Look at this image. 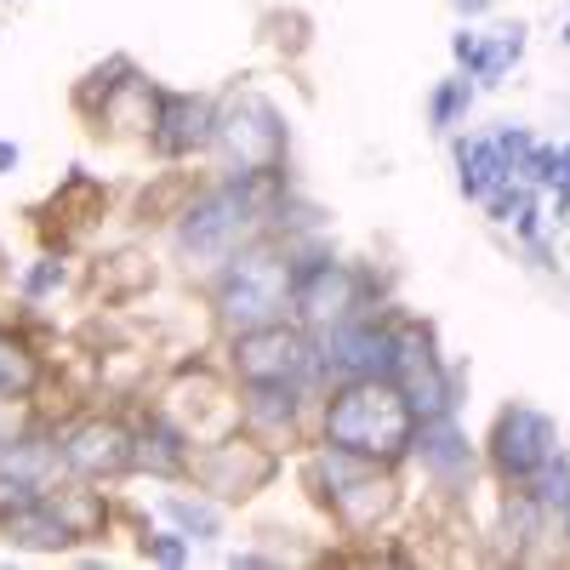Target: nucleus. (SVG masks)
Here are the masks:
<instances>
[{
  "instance_id": "6ab92c4d",
  "label": "nucleus",
  "mask_w": 570,
  "mask_h": 570,
  "mask_svg": "<svg viewBox=\"0 0 570 570\" xmlns=\"http://www.w3.org/2000/svg\"><path fill=\"white\" fill-rule=\"evenodd\" d=\"M480 40H485L480 29H456V35H451V58H456V69H462V75L473 69V58H480Z\"/></svg>"
},
{
  "instance_id": "9b49d317",
  "label": "nucleus",
  "mask_w": 570,
  "mask_h": 570,
  "mask_svg": "<svg viewBox=\"0 0 570 570\" xmlns=\"http://www.w3.org/2000/svg\"><path fill=\"white\" fill-rule=\"evenodd\" d=\"M308 394H314L308 383H240V428L279 451L285 440L303 434Z\"/></svg>"
},
{
  "instance_id": "b1692460",
  "label": "nucleus",
  "mask_w": 570,
  "mask_h": 570,
  "mask_svg": "<svg viewBox=\"0 0 570 570\" xmlns=\"http://www.w3.org/2000/svg\"><path fill=\"white\" fill-rule=\"evenodd\" d=\"M559 46H570V18H564V29H559Z\"/></svg>"
},
{
  "instance_id": "39448f33",
  "label": "nucleus",
  "mask_w": 570,
  "mask_h": 570,
  "mask_svg": "<svg viewBox=\"0 0 570 570\" xmlns=\"http://www.w3.org/2000/svg\"><path fill=\"white\" fill-rule=\"evenodd\" d=\"M354 308H371V274L365 268L331 257V252H292V320L303 331H325V325L348 320Z\"/></svg>"
},
{
  "instance_id": "f257e3e1",
  "label": "nucleus",
  "mask_w": 570,
  "mask_h": 570,
  "mask_svg": "<svg viewBox=\"0 0 570 570\" xmlns=\"http://www.w3.org/2000/svg\"><path fill=\"white\" fill-rule=\"evenodd\" d=\"M411 434H416V411L394 376H354V383L331 389L320 405V440L371 462H400L411 451Z\"/></svg>"
},
{
  "instance_id": "f3484780",
  "label": "nucleus",
  "mask_w": 570,
  "mask_h": 570,
  "mask_svg": "<svg viewBox=\"0 0 570 570\" xmlns=\"http://www.w3.org/2000/svg\"><path fill=\"white\" fill-rule=\"evenodd\" d=\"M69 285V268L58 263V257H40L35 268H29V279H23V297L35 303V297H52V292H63Z\"/></svg>"
},
{
  "instance_id": "423d86ee",
  "label": "nucleus",
  "mask_w": 570,
  "mask_h": 570,
  "mask_svg": "<svg viewBox=\"0 0 570 570\" xmlns=\"http://www.w3.org/2000/svg\"><path fill=\"white\" fill-rule=\"evenodd\" d=\"M274 473H279V451L263 445L257 434H246V428L200 440L195 456H188V480H195L212 502H246V497L274 485Z\"/></svg>"
},
{
  "instance_id": "4468645a",
  "label": "nucleus",
  "mask_w": 570,
  "mask_h": 570,
  "mask_svg": "<svg viewBox=\"0 0 570 570\" xmlns=\"http://www.w3.org/2000/svg\"><path fill=\"white\" fill-rule=\"evenodd\" d=\"M40 376H46V365L29 348V337L0 325V400H29L40 389Z\"/></svg>"
},
{
  "instance_id": "ddd939ff",
  "label": "nucleus",
  "mask_w": 570,
  "mask_h": 570,
  "mask_svg": "<svg viewBox=\"0 0 570 570\" xmlns=\"http://www.w3.org/2000/svg\"><path fill=\"white\" fill-rule=\"evenodd\" d=\"M525 23H497L485 40H480V58H473V69H468V80L473 86H502V75L525 58Z\"/></svg>"
},
{
  "instance_id": "f8f14e48",
  "label": "nucleus",
  "mask_w": 570,
  "mask_h": 570,
  "mask_svg": "<svg viewBox=\"0 0 570 570\" xmlns=\"http://www.w3.org/2000/svg\"><path fill=\"white\" fill-rule=\"evenodd\" d=\"M131 451H137V434H126L115 416H86L80 428L63 434V462L80 480H115V473L131 468Z\"/></svg>"
},
{
  "instance_id": "aec40b11",
  "label": "nucleus",
  "mask_w": 570,
  "mask_h": 570,
  "mask_svg": "<svg viewBox=\"0 0 570 570\" xmlns=\"http://www.w3.org/2000/svg\"><path fill=\"white\" fill-rule=\"evenodd\" d=\"M491 7H497V0H451V12H456V18H485Z\"/></svg>"
},
{
  "instance_id": "6e6552de",
  "label": "nucleus",
  "mask_w": 570,
  "mask_h": 570,
  "mask_svg": "<svg viewBox=\"0 0 570 570\" xmlns=\"http://www.w3.org/2000/svg\"><path fill=\"white\" fill-rule=\"evenodd\" d=\"M485 451H491V468H497L502 485H531L542 473V462L559 451V428L537 405H502L497 422H491Z\"/></svg>"
},
{
  "instance_id": "20e7f679",
  "label": "nucleus",
  "mask_w": 570,
  "mask_h": 570,
  "mask_svg": "<svg viewBox=\"0 0 570 570\" xmlns=\"http://www.w3.org/2000/svg\"><path fill=\"white\" fill-rule=\"evenodd\" d=\"M285 149H292V131H285V115L263 98V91H234V98L217 109L212 155L223 160V177L279 171Z\"/></svg>"
},
{
  "instance_id": "a211bd4d",
  "label": "nucleus",
  "mask_w": 570,
  "mask_h": 570,
  "mask_svg": "<svg viewBox=\"0 0 570 570\" xmlns=\"http://www.w3.org/2000/svg\"><path fill=\"white\" fill-rule=\"evenodd\" d=\"M142 553H149L155 564H183L188 559V537L183 531H149L142 537Z\"/></svg>"
},
{
  "instance_id": "5701e85b",
  "label": "nucleus",
  "mask_w": 570,
  "mask_h": 570,
  "mask_svg": "<svg viewBox=\"0 0 570 570\" xmlns=\"http://www.w3.org/2000/svg\"><path fill=\"white\" fill-rule=\"evenodd\" d=\"M559 525H564V542H570V502L559 508Z\"/></svg>"
},
{
  "instance_id": "9d476101",
  "label": "nucleus",
  "mask_w": 570,
  "mask_h": 570,
  "mask_svg": "<svg viewBox=\"0 0 570 570\" xmlns=\"http://www.w3.org/2000/svg\"><path fill=\"white\" fill-rule=\"evenodd\" d=\"M212 126H217V104L206 91H160V109L149 126V149L160 160H188L212 149Z\"/></svg>"
},
{
  "instance_id": "f03ea898",
  "label": "nucleus",
  "mask_w": 570,
  "mask_h": 570,
  "mask_svg": "<svg viewBox=\"0 0 570 570\" xmlns=\"http://www.w3.org/2000/svg\"><path fill=\"white\" fill-rule=\"evenodd\" d=\"M212 314L228 331H257L292 314V252L274 240L240 246L212 279Z\"/></svg>"
},
{
  "instance_id": "7ed1b4c3",
  "label": "nucleus",
  "mask_w": 570,
  "mask_h": 570,
  "mask_svg": "<svg viewBox=\"0 0 570 570\" xmlns=\"http://www.w3.org/2000/svg\"><path fill=\"white\" fill-rule=\"evenodd\" d=\"M394 462H371V456H354L343 445H325L314 451L308 462V485L320 491V502L331 508L337 525H348L354 537L376 531L383 519L400 508V485H394Z\"/></svg>"
},
{
  "instance_id": "0eeeda50",
  "label": "nucleus",
  "mask_w": 570,
  "mask_h": 570,
  "mask_svg": "<svg viewBox=\"0 0 570 570\" xmlns=\"http://www.w3.org/2000/svg\"><path fill=\"white\" fill-rule=\"evenodd\" d=\"M228 371H234V383H308L314 389V331L285 325V320L234 331Z\"/></svg>"
},
{
  "instance_id": "412c9836",
  "label": "nucleus",
  "mask_w": 570,
  "mask_h": 570,
  "mask_svg": "<svg viewBox=\"0 0 570 570\" xmlns=\"http://www.w3.org/2000/svg\"><path fill=\"white\" fill-rule=\"evenodd\" d=\"M18 160H23V149H18V142H7V137H0V177H12V171H18Z\"/></svg>"
},
{
  "instance_id": "4be33fe9",
  "label": "nucleus",
  "mask_w": 570,
  "mask_h": 570,
  "mask_svg": "<svg viewBox=\"0 0 570 570\" xmlns=\"http://www.w3.org/2000/svg\"><path fill=\"white\" fill-rule=\"evenodd\" d=\"M570 177V142H564V149H559V183Z\"/></svg>"
},
{
  "instance_id": "dca6fc26",
  "label": "nucleus",
  "mask_w": 570,
  "mask_h": 570,
  "mask_svg": "<svg viewBox=\"0 0 570 570\" xmlns=\"http://www.w3.org/2000/svg\"><path fill=\"white\" fill-rule=\"evenodd\" d=\"M473 98H480V86H473L468 75H445V80L434 86V98H428V126H434V131H451L456 120H468Z\"/></svg>"
},
{
  "instance_id": "2eb2a0df",
  "label": "nucleus",
  "mask_w": 570,
  "mask_h": 570,
  "mask_svg": "<svg viewBox=\"0 0 570 570\" xmlns=\"http://www.w3.org/2000/svg\"><path fill=\"white\" fill-rule=\"evenodd\" d=\"M160 513H171L177 519V531L188 537V542H217L223 537V519H217V502L200 491V497H160Z\"/></svg>"
},
{
  "instance_id": "1a4fd4ad",
  "label": "nucleus",
  "mask_w": 570,
  "mask_h": 570,
  "mask_svg": "<svg viewBox=\"0 0 570 570\" xmlns=\"http://www.w3.org/2000/svg\"><path fill=\"white\" fill-rule=\"evenodd\" d=\"M416 468H422V480L434 485V491H451L462 497L473 485V473H480V451H473V440L456 428V411L445 416H416V434H411V451H405Z\"/></svg>"
}]
</instances>
